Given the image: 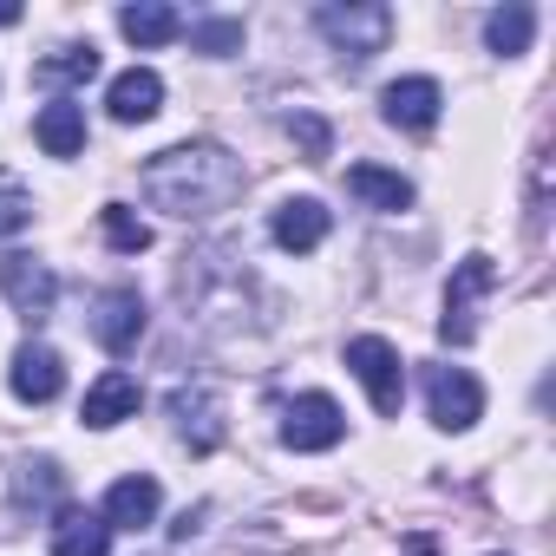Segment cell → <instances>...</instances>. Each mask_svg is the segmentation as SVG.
Returning <instances> with one entry per match:
<instances>
[{"label":"cell","instance_id":"44dd1931","mask_svg":"<svg viewBox=\"0 0 556 556\" xmlns=\"http://www.w3.org/2000/svg\"><path fill=\"white\" fill-rule=\"evenodd\" d=\"M530 34H536V14L530 8H497L491 21H484V47L497 53V60H517V53H530Z\"/></svg>","mask_w":556,"mask_h":556},{"label":"cell","instance_id":"603a6c76","mask_svg":"<svg viewBox=\"0 0 556 556\" xmlns=\"http://www.w3.org/2000/svg\"><path fill=\"white\" fill-rule=\"evenodd\" d=\"M27 223H34V190L14 170H0V236H21Z\"/></svg>","mask_w":556,"mask_h":556},{"label":"cell","instance_id":"30bf717a","mask_svg":"<svg viewBox=\"0 0 556 556\" xmlns=\"http://www.w3.org/2000/svg\"><path fill=\"white\" fill-rule=\"evenodd\" d=\"M8 387H14V400H27V406H53V400L66 393V361H60L47 341H27V348H14Z\"/></svg>","mask_w":556,"mask_h":556},{"label":"cell","instance_id":"d4e9b609","mask_svg":"<svg viewBox=\"0 0 556 556\" xmlns=\"http://www.w3.org/2000/svg\"><path fill=\"white\" fill-rule=\"evenodd\" d=\"M190 53H210V60L242 53V21H197L190 27Z\"/></svg>","mask_w":556,"mask_h":556},{"label":"cell","instance_id":"e0dca14e","mask_svg":"<svg viewBox=\"0 0 556 556\" xmlns=\"http://www.w3.org/2000/svg\"><path fill=\"white\" fill-rule=\"evenodd\" d=\"M34 138H40L47 157H79V144H86V105L53 99V105L34 118Z\"/></svg>","mask_w":556,"mask_h":556},{"label":"cell","instance_id":"2e32d148","mask_svg":"<svg viewBox=\"0 0 556 556\" xmlns=\"http://www.w3.org/2000/svg\"><path fill=\"white\" fill-rule=\"evenodd\" d=\"M105 549H112V523L99 510H79V504L53 510V556H105Z\"/></svg>","mask_w":556,"mask_h":556},{"label":"cell","instance_id":"4fadbf2b","mask_svg":"<svg viewBox=\"0 0 556 556\" xmlns=\"http://www.w3.org/2000/svg\"><path fill=\"white\" fill-rule=\"evenodd\" d=\"M157 105H164V79H157L151 66L118 73L112 92H105V112H112L118 125H144V118H157Z\"/></svg>","mask_w":556,"mask_h":556},{"label":"cell","instance_id":"9c48e42d","mask_svg":"<svg viewBox=\"0 0 556 556\" xmlns=\"http://www.w3.org/2000/svg\"><path fill=\"white\" fill-rule=\"evenodd\" d=\"M170 426H177V439L197 452V458H210L216 445H223V406H216V387H177L170 393Z\"/></svg>","mask_w":556,"mask_h":556},{"label":"cell","instance_id":"4316f807","mask_svg":"<svg viewBox=\"0 0 556 556\" xmlns=\"http://www.w3.org/2000/svg\"><path fill=\"white\" fill-rule=\"evenodd\" d=\"M406 556H439V543L432 536H406Z\"/></svg>","mask_w":556,"mask_h":556},{"label":"cell","instance_id":"cb8c5ba5","mask_svg":"<svg viewBox=\"0 0 556 556\" xmlns=\"http://www.w3.org/2000/svg\"><path fill=\"white\" fill-rule=\"evenodd\" d=\"M60 497H66V478H60L53 458L21 465V504H60Z\"/></svg>","mask_w":556,"mask_h":556},{"label":"cell","instance_id":"5b68a950","mask_svg":"<svg viewBox=\"0 0 556 556\" xmlns=\"http://www.w3.org/2000/svg\"><path fill=\"white\" fill-rule=\"evenodd\" d=\"M341 432H348V413L328 393H302L282 406V445L289 452H334Z\"/></svg>","mask_w":556,"mask_h":556},{"label":"cell","instance_id":"277c9868","mask_svg":"<svg viewBox=\"0 0 556 556\" xmlns=\"http://www.w3.org/2000/svg\"><path fill=\"white\" fill-rule=\"evenodd\" d=\"M348 367H354V380L367 387L374 413H380V419H400V406H406V367H400V348L380 341V334H361V341H348Z\"/></svg>","mask_w":556,"mask_h":556},{"label":"cell","instance_id":"8992f818","mask_svg":"<svg viewBox=\"0 0 556 556\" xmlns=\"http://www.w3.org/2000/svg\"><path fill=\"white\" fill-rule=\"evenodd\" d=\"M426 406H432V426L439 432H465L484 413V387L465 367H426Z\"/></svg>","mask_w":556,"mask_h":556},{"label":"cell","instance_id":"7a4b0ae2","mask_svg":"<svg viewBox=\"0 0 556 556\" xmlns=\"http://www.w3.org/2000/svg\"><path fill=\"white\" fill-rule=\"evenodd\" d=\"M315 27H321V40L341 60L367 66L393 40V8H380V0H348V8H341V0H328V8H315Z\"/></svg>","mask_w":556,"mask_h":556},{"label":"cell","instance_id":"7c38bea8","mask_svg":"<svg viewBox=\"0 0 556 556\" xmlns=\"http://www.w3.org/2000/svg\"><path fill=\"white\" fill-rule=\"evenodd\" d=\"M328 229H334V216H328L315 197H289L282 210H275V223H268V236L282 242L289 255H315V249L328 242Z\"/></svg>","mask_w":556,"mask_h":556},{"label":"cell","instance_id":"d6986e66","mask_svg":"<svg viewBox=\"0 0 556 556\" xmlns=\"http://www.w3.org/2000/svg\"><path fill=\"white\" fill-rule=\"evenodd\" d=\"M118 34H125L131 47H170V40L184 34V14L164 8V0H138V8L118 14Z\"/></svg>","mask_w":556,"mask_h":556},{"label":"cell","instance_id":"52a82bcc","mask_svg":"<svg viewBox=\"0 0 556 556\" xmlns=\"http://www.w3.org/2000/svg\"><path fill=\"white\" fill-rule=\"evenodd\" d=\"M0 295L14 302V315L47 321L53 302H60V282H53V268L34 262V255H0Z\"/></svg>","mask_w":556,"mask_h":556},{"label":"cell","instance_id":"6da1fadb","mask_svg":"<svg viewBox=\"0 0 556 556\" xmlns=\"http://www.w3.org/2000/svg\"><path fill=\"white\" fill-rule=\"evenodd\" d=\"M242 157H229L223 144H170L157 157H144L138 170V190L151 210L177 216V223H203V216H223L236 197H242Z\"/></svg>","mask_w":556,"mask_h":556},{"label":"cell","instance_id":"7402d4cb","mask_svg":"<svg viewBox=\"0 0 556 556\" xmlns=\"http://www.w3.org/2000/svg\"><path fill=\"white\" fill-rule=\"evenodd\" d=\"M99 223H105V242H112L118 255H144V249H151V223H144V216H131L125 203H105V210H99Z\"/></svg>","mask_w":556,"mask_h":556},{"label":"cell","instance_id":"ffe728a7","mask_svg":"<svg viewBox=\"0 0 556 556\" xmlns=\"http://www.w3.org/2000/svg\"><path fill=\"white\" fill-rule=\"evenodd\" d=\"M34 79H40V86H53V92L86 86V79H99V47L86 40V47H60V53H47V60L34 66Z\"/></svg>","mask_w":556,"mask_h":556},{"label":"cell","instance_id":"3957f363","mask_svg":"<svg viewBox=\"0 0 556 556\" xmlns=\"http://www.w3.org/2000/svg\"><path fill=\"white\" fill-rule=\"evenodd\" d=\"M491 289H497V262H491V255H465V262L452 268V289H445L439 341L471 348V334H478V308H484V295H491Z\"/></svg>","mask_w":556,"mask_h":556},{"label":"cell","instance_id":"5bb4252c","mask_svg":"<svg viewBox=\"0 0 556 556\" xmlns=\"http://www.w3.org/2000/svg\"><path fill=\"white\" fill-rule=\"evenodd\" d=\"M138 400H144V393H138V380H131V374H99V380L86 387L79 419H86L92 432H112L118 419H131V413H138Z\"/></svg>","mask_w":556,"mask_h":556},{"label":"cell","instance_id":"8fae6325","mask_svg":"<svg viewBox=\"0 0 556 556\" xmlns=\"http://www.w3.org/2000/svg\"><path fill=\"white\" fill-rule=\"evenodd\" d=\"M439 105H445L439 79H393V86L380 92V112H387V125H400V131H432V125H439Z\"/></svg>","mask_w":556,"mask_h":556},{"label":"cell","instance_id":"9a60e30c","mask_svg":"<svg viewBox=\"0 0 556 556\" xmlns=\"http://www.w3.org/2000/svg\"><path fill=\"white\" fill-rule=\"evenodd\" d=\"M157 504H164V491H157V478H118L112 491H105V523L112 530H151L157 523Z\"/></svg>","mask_w":556,"mask_h":556},{"label":"cell","instance_id":"484cf974","mask_svg":"<svg viewBox=\"0 0 556 556\" xmlns=\"http://www.w3.org/2000/svg\"><path fill=\"white\" fill-rule=\"evenodd\" d=\"M289 131L302 138V157H308V164H328V151H334V131H328L315 112H295V118H289Z\"/></svg>","mask_w":556,"mask_h":556},{"label":"cell","instance_id":"83f0119b","mask_svg":"<svg viewBox=\"0 0 556 556\" xmlns=\"http://www.w3.org/2000/svg\"><path fill=\"white\" fill-rule=\"evenodd\" d=\"M21 21V8H0V27H14Z\"/></svg>","mask_w":556,"mask_h":556},{"label":"cell","instance_id":"ac0fdd59","mask_svg":"<svg viewBox=\"0 0 556 556\" xmlns=\"http://www.w3.org/2000/svg\"><path fill=\"white\" fill-rule=\"evenodd\" d=\"M348 197L367 203V210H413V184L400 170H380V164H354L348 170Z\"/></svg>","mask_w":556,"mask_h":556},{"label":"cell","instance_id":"ba28073f","mask_svg":"<svg viewBox=\"0 0 556 556\" xmlns=\"http://www.w3.org/2000/svg\"><path fill=\"white\" fill-rule=\"evenodd\" d=\"M92 341L105 348V354H131L138 341H144V295L138 289H105L99 302H92Z\"/></svg>","mask_w":556,"mask_h":556}]
</instances>
